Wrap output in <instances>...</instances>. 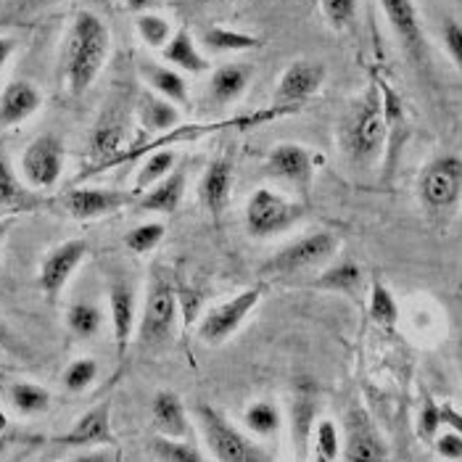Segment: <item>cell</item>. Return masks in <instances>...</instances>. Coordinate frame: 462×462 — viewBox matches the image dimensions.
Instances as JSON below:
<instances>
[{"label": "cell", "instance_id": "obj_14", "mask_svg": "<svg viewBox=\"0 0 462 462\" xmlns=\"http://www.w3.org/2000/svg\"><path fill=\"white\" fill-rule=\"evenodd\" d=\"M341 457L349 462H381L389 460V447L375 430L373 420L355 410L346 418V441L341 447Z\"/></svg>", "mask_w": 462, "mask_h": 462}, {"label": "cell", "instance_id": "obj_16", "mask_svg": "<svg viewBox=\"0 0 462 462\" xmlns=\"http://www.w3.org/2000/svg\"><path fill=\"white\" fill-rule=\"evenodd\" d=\"M108 318H111V330L116 341V355L122 356L127 352L135 328H138V301L135 291L127 283L116 281L108 288Z\"/></svg>", "mask_w": 462, "mask_h": 462}, {"label": "cell", "instance_id": "obj_46", "mask_svg": "<svg viewBox=\"0 0 462 462\" xmlns=\"http://www.w3.org/2000/svg\"><path fill=\"white\" fill-rule=\"evenodd\" d=\"M16 346V341H14V336H11V330L0 322V352H11Z\"/></svg>", "mask_w": 462, "mask_h": 462}, {"label": "cell", "instance_id": "obj_19", "mask_svg": "<svg viewBox=\"0 0 462 462\" xmlns=\"http://www.w3.org/2000/svg\"><path fill=\"white\" fill-rule=\"evenodd\" d=\"M233 190V164L230 159H214L209 162L204 178L199 182V201L209 214H222Z\"/></svg>", "mask_w": 462, "mask_h": 462}, {"label": "cell", "instance_id": "obj_7", "mask_svg": "<svg viewBox=\"0 0 462 462\" xmlns=\"http://www.w3.org/2000/svg\"><path fill=\"white\" fill-rule=\"evenodd\" d=\"M338 246H341V241L330 230H318V233L301 236V238L291 241L288 246L278 251L267 262L264 273H270V275H291V273H301V270L318 267L322 262H328L338 251Z\"/></svg>", "mask_w": 462, "mask_h": 462}, {"label": "cell", "instance_id": "obj_22", "mask_svg": "<svg viewBox=\"0 0 462 462\" xmlns=\"http://www.w3.org/2000/svg\"><path fill=\"white\" fill-rule=\"evenodd\" d=\"M185 185H188L185 172L182 170H172L167 178H162L156 185H151L148 190H143L141 209L143 212L156 214H175L180 204H182Z\"/></svg>", "mask_w": 462, "mask_h": 462}, {"label": "cell", "instance_id": "obj_32", "mask_svg": "<svg viewBox=\"0 0 462 462\" xmlns=\"http://www.w3.org/2000/svg\"><path fill=\"white\" fill-rule=\"evenodd\" d=\"M104 325V315L90 301H74L67 310V328L77 338H93Z\"/></svg>", "mask_w": 462, "mask_h": 462}, {"label": "cell", "instance_id": "obj_36", "mask_svg": "<svg viewBox=\"0 0 462 462\" xmlns=\"http://www.w3.org/2000/svg\"><path fill=\"white\" fill-rule=\"evenodd\" d=\"M370 318L378 322L381 328H393L399 322V304L393 299V293L386 288V283L375 281L370 288Z\"/></svg>", "mask_w": 462, "mask_h": 462}, {"label": "cell", "instance_id": "obj_39", "mask_svg": "<svg viewBox=\"0 0 462 462\" xmlns=\"http://www.w3.org/2000/svg\"><path fill=\"white\" fill-rule=\"evenodd\" d=\"M320 8L328 27L336 32H344L355 24L359 0H320Z\"/></svg>", "mask_w": 462, "mask_h": 462}, {"label": "cell", "instance_id": "obj_42", "mask_svg": "<svg viewBox=\"0 0 462 462\" xmlns=\"http://www.w3.org/2000/svg\"><path fill=\"white\" fill-rule=\"evenodd\" d=\"M439 430H441V404L433 402L430 396H426L423 410H420V418H418V436L423 441H433V436Z\"/></svg>", "mask_w": 462, "mask_h": 462}, {"label": "cell", "instance_id": "obj_1", "mask_svg": "<svg viewBox=\"0 0 462 462\" xmlns=\"http://www.w3.org/2000/svg\"><path fill=\"white\" fill-rule=\"evenodd\" d=\"M111 53L106 22L93 11H77L61 53V74L69 96H85L101 77Z\"/></svg>", "mask_w": 462, "mask_h": 462}, {"label": "cell", "instance_id": "obj_29", "mask_svg": "<svg viewBox=\"0 0 462 462\" xmlns=\"http://www.w3.org/2000/svg\"><path fill=\"white\" fill-rule=\"evenodd\" d=\"M135 32L141 37V42L145 48H151V51H162L167 42H170V37H172V22L167 19V16H162V14H153L151 8L148 11H141V14H135Z\"/></svg>", "mask_w": 462, "mask_h": 462}, {"label": "cell", "instance_id": "obj_9", "mask_svg": "<svg viewBox=\"0 0 462 462\" xmlns=\"http://www.w3.org/2000/svg\"><path fill=\"white\" fill-rule=\"evenodd\" d=\"M64 162H67V148L59 135H40L30 143L22 153L19 170L24 182L32 190H51L56 188V182L61 180L64 172Z\"/></svg>", "mask_w": 462, "mask_h": 462}, {"label": "cell", "instance_id": "obj_11", "mask_svg": "<svg viewBox=\"0 0 462 462\" xmlns=\"http://www.w3.org/2000/svg\"><path fill=\"white\" fill-rule=\"evenodd\" d=\"M328 71L320 61H310V59H299L293 64H288V69L281 74L278 88H275V106L299 111L310 98H315L325 85Z\"/></svg>", "mask_w": 462, "mask_h": 462}, {"label": "cell", "instance_id": "obj_23", "mask_svg": "<svg viewBox=\"0 0 462 462\" xmlns=\"http://www.w3.org/2000/svg\"><path fill=\"white\" fill-rule=\"evenodd\" d=\"M151 420L153 428L162 436H188L190 423H188V412L185 404L175 392H159L151 402Z\"/></svg>", "mask_w": 462, "mask_h": 462}, {"label": "cell", "instance_id": "obj_6", "mask_svg": "<svg viewBox=\"0 0 462 462\" xmlns=\"http://www.w3.org/2000/svg\"><path fill=\"white\" fill-rule=\"evenodd\" d=\"M178 291L172 288V283L164 278H153L145 293V307L138 328V336L145 346H162L164 341H170L178 325Z\"/></svg>", "mask_w": 462, "mask_h": 462}, {"label": "cell", "instance_id": "obj_17", "mask_svg": "<svg viewBox=\"0 0 462 462\" xmlns=\"http://www.w3.org/2000/svg\"><path fill=\"white\" fill-rule=\"evenodd\" d=\"M61 447H114V430H111V404L104 402L93 410H88L74 426L56 439Z\"/></svg>", "mask_w": 462, "mask_h": 462}, {"label": "cell", "instance_id": "obj_27", "mask_svg": "<svg viewBox=\"0 0 462 462\" xmlns=\"http://www.w3.org/2000/svg\"><path fill=\"white\" fill-rule=\"evenodd\" d=\"M5 393H8L11 407L27 418L42 415L51 407V392L40 383H32V381H14V383H8Z\"/></svg>", "mask_w": 462, "mask_h": 462}, {"label": "cell", "instance_id": "obj_47", "mask_svg": "<svg viewBox=\"0 0 462 462\" xmlns=\"http://www.w3.org/2000/svg\"><path fill=\"white\" fill-rule=\"evenodd\" d=\"M125 5L133 11V14H141V11H148L153 5V0H125Z\"/></svg>", "mask_w": 462, "mask_h": 462}, {"label": "cell", "instance_id": "obj_15", "mask_svg": "<svg viewBox=\"0 0 462 462\" xmlns=\"http://www.w3.org/2000/svg\"><path fill=\"white\" fill-rule=\"evenodd\" d=\"M267 172L288 185H296L299 190H307L315 175L312 151L301 143H278L267 156Z\"/></svg>", "mask_w": 462, "mask_h": 462}, {"label": "cell", "instance_id": "obj_26", "mask_svg": "<svg viewBox=\"0 0 462 462\" xmlns=\"http://www.w3.org/2000/svg\"><path fill=\"white\" fill-rule=\"evenodd\" d=\"M37 199L22 185V180L14 175L11 164L0 156V217L22 214L35 209Z\"/></svg>", "mask_w": 462, "mask_h": 462}, {"label": "cell", "instance_id": "obj_33", "mask_svg": "<svg viewBox=\"0 0 462 462\" xmlns=\"http://www.w3.org/2000/svg\"><path fill=\"white\" fill-rule=\"evenodd\" d=\"M172 170H175V153L172 151H153L143 162V167L138 170V175H135V193L148 190L151 185H156L159 180L167 178Z\"/></svg>", "mask_w": 462, "mask_h": 462}, {"label": "cell", "instance_id": "obj_35", "mask_svg": "<svg viewBox=\"0 0 462 462\" xmlns=\"http://www.w3.org/2000/svg\"><path fill=\"white\" fill-rule=\"evenodd\" d=\"M318 285L325 291H336V293H356L362 285V270L355 262H341V264L325 270Z\"/></svg>", "mask_w": 462, "mask_h": 462}, {"label": "cell", "instance_id": "obj_2", "mask_svg": "<svg viewBox=\"0 0 462 462\" xmlns=\"http://www.w3.org/2000/svg\"><path fill=\"white\" fill-rule=\"evenodd\" d=\"M341 145L355 167H370L383 156V148L389 145V127L378 82H373L346 114L341 125Z\"/></svg>", "mask_w": 462, "mask_h": 462}, {"label": "cell", "instance_id": "obj_3", "mask_svg": "<svg viewBox=\"0 0 462 462\" xmlns=\"http://www.w3.org/2000/svg\"><path fill=\"white\" fill-rule=\"evenodd\" d=\"M196 418L201 426L204 444L214 460L219 462H264L270 455L259 449L251 439H246L238 428L230 423L227 415H222L212 404H196Z\"/></svg>", "mask_w": 462, "mask_h": 462}, {"label": "cell", "instance_id": "obj_5", "mask_svg": "<svg viewBox=\"0 0 462 462\" xmlns=\"http://www.w3.org/2000/svg\"><path fill=\"white\" fill-rule=\"evenodd\" d=\"M304 217V204L291 201L270 188H256L246 201L244 225L254 241H267L288 233Z\"/></svg>", "mask_w": 462, "mask_h": 462}, {"label": "cell", "instance_id": "obj_24", "mask_svg": "<svg viewBox=\"0 0 462 462\" xmlns=\"http://www.w3.org/2000/svg\"><path fill=\"white\" fill-rule=\"evenodd\" d=\"M251 79H254V69L249 64H225V67H219L209 79L212 101L219 104V106L238 101L249 90Z\"/></svg>", "mask_w": 462, "mask_h": 462}, {"label": "cell", "instance_id": "obj_45", "mask_svg": "<svg viewBox=\"0 0 462 462\" xmlns=\"http://www.w3.org/2000/svg\"><path fill=\"white\" fill-rule=\"evenodd\" d=\"M14 53H16V40H14V37L0 35V71L5 69V64L11 61Z\"/></svg>", "mask_w": 462, "mask_h": 462}, {"label": "cell", "instance_id": "obj_37", "mask_svg": "<svg viewBox=\"0 0 462 462\" xmlns=\"http://www.w3.org/2000/svg\"><path fill=\"white\" fill-rule=\"evenodd\" d=\"M164 236H167V227L162 222H143L125 236V246L133 254H151L164 241Z\"/></svg>", "mask_w": 462, "mask_h": 462}, {"label": "cell", "instance_id": "obj_4", "mask_svg": "<svg viewBox=\"0 0 462 462\" xmlns=\"http://www.w3.org/2000/svg\"><path fill=\"white\" fill-rule=\"evenodd\" d=\"M418 199L430 217H449L462 201V156L430 159L418 178Z\"/></svg>", "mask_w": 462, "mask_h": 462}, {"label": "cell", "instance_id": "obj_20", "mask_svg": "<svg viewBox=\"0 0 462 462\" xmlns=\"http://www.w3.org/2000/svg\"><path fill=\"white\" fill-rule=\"evenodd\" d=\"M162 56L170 67H175L182 74H204L209 69V59L204 56V51L199 48L196 37L190 35V30H175L170 42L162 48Z\"/></svg>", "mask_w": 462, "mask_h": 462}, {"label": "cell", "instance_id": "obj_41", "mask_svg": "<svg viewBox=\"0 0 462 462\" xmlns=\"http://www.w3.org/2000/svg\"><path fill=\"white\" fill-rule=\"evenodd\" d=\"M441 45H444L447 56L452 59V64L462 74V24L457 19H444V24H441Z\"/></svg>", "mask_w": 462, "mask_h": 462}, {"label": "cell", "instance_id": "obj_40", "mask_svg": "<svg viewBox=\"0 0 462 462\" xmlns=\"http://www.w3.org/2000/svg\"><path fill=\"white\" fill-rule=\"evenodd\" d=\"M312 428H315V404L310 396H299L293 404V441L301 452L310 444Z\"/></svg>", "mask_w": 462, "mask_h": 462}, {"label": "cell", "instance_id": "obj_49", "mask_svg": "<svg viewBox=\"0 0 462 462\" xmlns=\"http://www.w3.org/2000/svg\"><path fill=\"white\" fill-rule=\"evenodd\" d=\"M8 227H11V222H0V251H3V241H5Z\"/></svg>", "mask_w": 462, "mask_h": 462}, {"label": "cell", "instance_id": "obj_31", "mask_svg": "<svg viewBox=\"0 0 462 462\" xmlns=\"http://www.w3.org/2000/svg\"><path fill=\"white\" fill-rule=\"evenodd\" d=\"M244 420H246V428L256 436H275L283 426V412L275 402L262 399V402H254L246 407Z\"/></svg>", "mask_w": 462, "mask_h": 462}, {"label": "cell", "instance_id": "obj_18", "mask_svg": "<svg viewBox=\"0 0 462 462\" xmlns=\"http://www.w3.org/2000/svg\"><path fill=\"white\" fill-rule=\"evenodd\" d=\"M42 108V93L30 79H14L0 93V130L19 127Z\"/></svg>", "mask_w": 462, "mask_h": 462}, {"label": "cell", "instance_id": "obj_21", "mask_svg": "<svg viewBox=\"0 0 462 462\" xmlns=\"http://www.w3.org/2000/svg\"><path fill=\"white\" fill-rule=\"evenodd\" d=\"M143 79L148 82V88L153 93H159L162 98L178 104V106H188L190 104V90L188 82L182 77V71L175 67H162L156 61H141Z\"/></svg>", "mask_w": 462, "mask_h": 462}, {"label": "cell", "instance_id": "obj_48", "mask_svg": "<svg viewBox=\"0 0 462 462\" xmlns=\"http://www.w3.org/2000/svg\"><path fill=\"white\" fill-rule=\"evenodd\" d=\"M8 430V415H5V410L0 407V433H5Z\"/></svg>", "mask_w": 462, "mask_h": 462}, {"label": "cell", "instance_id": "obj_34", "mask_svg": "<svg viewBox=\"0 0 462 462\" xmlns=\"http://www.w3.org/2000/svg\"><path fill=\"white\" fill-rule=\"evenodd\" d=\"M312 444H315V460L320 462H336L341 457V433L333 420L322 418V420H315V428H312Z\"/></svg>", "mask_w": 462, "mask_h": 462}, {"label": "cell", "instance_id": "obj_28", "mask_svg": "<svg viewBox=\"0 0 462 462\" xmlns=\"http://www.w3.org/2000/svg\"><path fill=\"white\" fill-rule=\"evenodd\" d=\"M201 42L214 53H244V51L259 48V37L256 35L238 32V30H230V27H219V24L207 27L204 35H201Z\"/></svg>", "mask_w": 462, "mask_h": 462}, {"label": "cell", "instance_id": "obj_38", "mask_svg": "<svg viewBox=\"0 0 462 462\" xmlns=\"http://www.w3.org/2000/svg\"><path fill=\"white\" fill-rule=\"evenodd\" d=\"M98 378V362L93 356H79L64 370V386L71 393L88 392Z\"/></svg>", "mask_w": 462, "mask_h": 462}, {"label": "cell", "instance_id": "obj_44", "mask_svg": "<svg viewBox=\"0 0 462 462\" xmlns=\"http://www.w3.org/2000/svg\"><path fill=\"white\" fill-rule=\"evenodd\" d=\"M441 428H452V430H457L462 436V412L452 402L441 404Z\"/></svg>", "mask_w": 462, "mask_h": 462}, {"label": "cell", "instance_id": "obj_10", "mask_svg": "<svg viewBox=\"0 0 462 462\" xmlns=\"http://www.w3.org/2000/svg\"><path fill=\"white\" fill-rule=\"evenodd\" d=\"M88 241L82 238H74V241H64L61 246H56L53 251H48V256L42 259L40 264V273H37V285L42 291V296L48 301H56L61 296V291L69 285L71 275L79 270V264L85 262L88 256Z\"/></svg>", "mask_w": 462, "mask_h": 462}, {"label": "cell", "instance_id": "obj_43", "mask_svg": "<svg viewBox=\"0 0 462 462\" xmlns=\"http://www.w3.org/2000/svg\"><path fill=\"white\" fill-rule=\"evenodd\" d=\"M433 449L441 460H462V436L452 428H444L433 436Z\"/></svg>", "mask_w": 462, "mask_h": 462}, {"label": "cell", "instance_id": "obj_12", "mask_svg": "<svg viewBox=\"0 0 462 462\" xmlns=\"http://www.w3.org/2000/svg\"><path fill=\"white\" fill-rule=\"evenodd\" d=\"M378 3H381V11L389 22L392 32L402 42V48L407 51V56L415 64H426L428 42L418 5L412 0H378Z\"/></svg>", "mask_w": 462, "mask_h": 462}, {"label": "cell", "instance_id": "obj_50", "mask_svg": "<svg viewBox=\"0 0 462 462\" xmlns=\"http://www.w3.org/2000/svg\"><path fill=\"white\" fill-rule=\"evenodd\" d=\"M8 441H11V439H8L5 433H0V452H3L5 447H8Z\"/></svg>", "mask_w": 462, "mask_h": 462}, {"label": "cell", "instance_id": "obj_25", "mask_svg": "<svg viewBox=\"0 0 462 462\" xmlns=\"http://www.w3.org/2000/svg\"><path fill=\"white\" fill-rule=\"evenodd\" d=\"M138 119L148 133L164 135L180 125V108L178 104H172L151 90V93H143L138 101Z\"/></svg>", "mask_w": 462, "mask_h": 462}, {"label": "cell", "instance_id": "obj_13", "mask_svg": "<svg viewBox=\"0 0 462 462\" xmlns=\"http://www.w3.org/2000/svg\"><path fill=\"white\" fill-rule=\"evenodd\" d=\"M133 201V193H119L108 188H71L61 196V207L71 219L90 222L106 214L119 212Z\"/></svg>", "mask_w": 462, "mask_h": 462}, {"label": "cell", "instance_id": "obj_30", "mask_svg": "<svg viewBox=\"0 0 462 462\" xmlns=\"http://www.w3.org/2000/svg\"><path fill=\"white\" fill-rule=\"evenodd\" d=\"M151 457L162 462H201L204 455L199 452V447H193L190 441H185V436H156L148 444Z\"/></svg>", "mask_w": 462, "mask_h": 462}, {"label": "cell", "instance_id": "obj_8", "mask_svg": "<svg viewBox=\"0 0 462 462\" xmlns=\"http://www.w3.org/2000/svg\"><path fill=\"white\" fill-rule=\"evenodd\" d=\"M259 301H262V288L256 285V288H249V291L236 293V296H233L230 301H225V304L212 307V310L199 320V338L207 341L209 346H219V344L230 341V338L238 333V328L249 320L251 312L259 307Z\"/></svg>", "mask_w": 462, "mask_h": 462}]
</instances>
